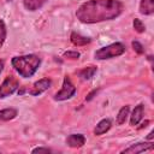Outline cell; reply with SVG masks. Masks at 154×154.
<instances>
[{"mask_svg": "<svg viewBox=\"0 0 154 154\" xmlns=\"http://www.w3.org/2000/svg\"><path fill=\"white\" fill-rule=\"evenodd\" d=\"M123 11L119 0H89L83 2L76 11L79 22L93 24L117 18Z\"/></svg>", "mask_w": 154, "mask_h": 154, "instance_id": "6da1fadb", "label": "cell"}, {"mask_svg": "<svg viewBox=\"0 0 154 154\" xmlns=\"http://www.w3.org/2000/svg\"><path fill=\"white\" fill-rule=\"evenodd\" d=\"M13 69L24 78H30L38 69L41 59L35 54H26L20 57H14L11 60Z\"/></svg>", "mask_w": 154, "mask_h": 154, "instance_id": "7a4b0ae2", "label": "cell"}, {"mask_svg": "<svg viewBox=\"0 0 154 154\" xmlns=\"http://www.w3.org/2000/svg\"><path fill=\"white\" fill-rule=\"evenodd\" d=\"M124 52H125V46L120 42H116L97 49L94 55H95V59L97 60H105V59H111V58L122 55Z\"/></svg>", "mask_w": 154, "mask_h": 154, "instance_id": "3957f363", "label": "cell"}, {"mask_svg": "<svg viewBox=\"0 0 154 154\" xmlns=\"http://www.w3.org/2000/svg\"><path fill=\"white\" fill-rule=\"evenodd\" d=\"M76 93V87L72 84L71 79L65 76L64 77V82H63V87L61 89L54 95V100L57 101H64V100H67V99H71Z\"/></svg>", "mask_w": 154, "mask_h": 154, "instance_id": "277c9868", "label": "cell"}, {"mask_svg": "<svg viewBox=\"0 0 154 154\" xmlns=\"http://www.w3.org/2000/svg\"><path fill=\"white\" fill-rule=\"evenodd\" d=\"M19 87V82L14 76H7L0 84V99H5L13 94Z\"/></svg>", "mask_w": 154, "mask_h": 154, "instance_id": "5b68a950", "label": "cell"}, {"mask_svg": "<svg viewBox=\"0 0 154 154\" xmlns=\"http://www.w3.org/2000/svg\"><path fill=\"white\" fill-rule=\"evenodd\" d=\"M154 148V143L152 141L149 142H138V143H135L132 146H130L129 148H125L124 150H122V153H130V154H138V153H142V152H146V150H152Z\"/></svg>", "mask_w": 154, "mask_h": 154, "instance_id": "8992f818", "label": "cell"}, {"mask_svg": "<svg viewBox=\"0 0 154 154\" xmlns=\"http://www.w3.org/2000/svg\"><path fill=\"white\" fill-rule=\"evenodd\" d=\"M51 84H52V81H51L49 78H41V79H38L37 82L34 83L32 88H31L30 90H28V93H29L30 95L37 96V95L42 94L43 91H46V90L51 87Z\"/></svg>", "mask_w": 154, "mask_h": 154, "instance_id": "52a82bcc", "label": "cell"}, {"mask_svg": "<svg viewBox=\"0 0 154 154\" xmlns=\"http://www.w3.org/2000/svg\"><path fill=\"white\" fill-rule=\"evenodd\" d=\"M66 143L71 148H81L85 143V137L82 134H72V135L67 136Z\"/></svg>", "mask_w": 154, "mask_h": 154, "instance_id": "ba28073f", "label": "cell"}, {"mask_svg": "<svg viewBox=\"0 0 154 154\" xmlns=\"http://www.w3.org/2000/svg\"><path fill=\"white\" fill-rule=\"evenodd\" d=\"M143 111H144V106L142 103H140V105H137L135 107V109L132 111V114L130 116V125L135 126V125H137L142 120Z\"/></svg>", "mask_w": 154, "mask_h": 154, "instance_id": "9c48e42d", "label": "cell"}, {"mask_svg": "<svg viewBox=\"0 0 154 154\" xmlns=\"http://www.w3.org/2000/svg\"><path fill=\"white\" fill-rule=\"evenodd\" d=\"M111 126H112L111 119H108V118H107V119H102V120H100V122L96 124V126H95V129H94V134H95L96 136H100V135L107 132V131L111 129Z\"/></svg>", "mask_w": 154, "mask_h": 154, "instance_id": "30bf717a", "label": "cell"}, {"mask_svg": "<svg viewBox=\"0 0 154 154\" xmlns=\"http://www.w3.org/2000/svg\"><path fill=\"white\" fill-rule=\"evenodd\" d=\"M154 12V0H141L140 2V13L149 16Z\"/></svg>", "mask_w": 154, "mask_h": 154, "instance_id": "8fae6325", "label": "cell"}, {"mask_svg": "<svg viewBox=\"0 0 154 154\" xmlns=\"http://www.w3.org/2000/svg\"><path fill=\"white\" fill-rule=\"evenodd\" d=\"M70 40L75 46H85V45L90 43V41H91L89 37L82 36V35H79L77 32H72L71 36H70Z\"/></svg>", "mask_w": 154, "mask_h": 154, "instance_id": "7c38bea8", "label": "cell"}, {"mask_svg": "<svg viewBox=\"0 0 154 154\" xmlns=\"http://www.w3.org/2000/svg\"><path fill=\"white\" fill-rule=\"evenodd\" d=\"M47 0H23V5L29 11H36L43 6Z\"/></svg>", "mask_w": 154, "mask_h": 154, "instance_id": "4fadbf2b", "label": "cell"}, {"mask_svg": "<svg viewBox=\"0 0 154 154\" xmlns=\"http://www.w3.org/2000/svg\"><path fill=\"white\" fill-rule=\"evenodd\" d=\"M97 69L96 66H89V67H84L83 70H81L78 72V76L82 78V79H90L95 73H96Z\"/></svg>", "mask_w": 154, "mask_h": 154, "instance_id": "5bb4252c", "label": "cell"}, {"mask_svg": "<svg viewBox=\"0 0 154 154\" xmlns=\"http://www.w3.org/2000/svg\"><path fill=\"white\" fill-rule=\"evenodd\" d=\"M17 116V109L14 108H5V109H1L0 111V120H11L13 118H16Z\"/></svg>", "mask_w": 154, "mask_h": 154, "instance_id": "9a60e30c", "label": "cell"}, {"mask_svg": "<svg viewBox=\"0 0 154 154\" xmlns=\"http://www.w3.org/2000/svg\"><path fill=\"white\" fill-rule=\"evenodd\" d=\"M129 111H130V107L129 106H124V107L120 108V111L117 114V123L119 125H122V124L125 123V120H126V118L129 116Z\"/></svg>", "mask_w": 154, "mask_h": 154, "instance_id": "2e32d148", "label": "cell"}, {"mask_svg": "<svg viewBox=\"0 0 154 154\" xmlns=\"http://www.w3.org/2000/svg\"><path fill=\"white\" fill-rule=\"evenodd\" d=\"M132 25H134V29H135L137 32H144V30H146L144 24H143V23H142V20H141V19H138V18H135V19H134Z\"/></svg>", "mask_w": 154, "mask_h": 154, "instance_id": "e0dca14e", "label": "cell"}, {"mask_svg": "<svg viewBox=\"0 0 154 154\" xmlns=\"http://www.w3.org/2000/svg\"><path fill=\"white\" fill-rule=\"evenodd\" d=\"M5 38H6V25H5L4 20L0 19V48L4 45Z\"/></svg>", "mask_w": 154, "mask_h": 154, "instance_id": "ac0fdd59", "label": "cell"}, {"mask_svg": "<svg viewBox=\"0 0 154 154\" xmlns=\"http://www.w3.org/2000/svg\"><path fill=\"white\" fill-rule=\"evenodd\" d=\"M132 48L135 49V52L136 53H138V54H142V53H144V48H143V46L138 42V41H132Z\"/></svg>", "mask_w": 154, "mask_h": 154, "instance_id": "d6986e66", "label": "cell"}, {"mask_svg": "<svg viewBox=\"0 0 154 154\" xmlns=\"http://www.w3.org/2000/svg\"><path fill=\"white\" fill-rule=\"evenodd\" d=\"M64 57L69 58V59H78L79 58V53L76 52V51H67V52L64 53Z\"/></svg>", "mask_w": 154, "mask_h": 154, "instance_id": "ffe728a7", "label": "cell"}, {"mask_svg": "<svg viewBox=\"0 0 154 154\" xmlns=\"http://www.w3.org/2000/svg\"><path fill=\"white\" fill-rule=\"evenodd\" d=\"M52 150L49 148H45V147H37L35 149H32V153H51Z\"/></svg>", "mask_w": 154, "mask_h": 154, "instance_id": "44dd1931", "label": "cell"}, {"mask_svg": "<svg viewBox=\"0 0 154 154\" xmlns=\"http://www.w3.org/2000/svg\"><path fill=\"white\" fill-rule=\"evenodd\" d=\"M153 136H154V131L152 130L149 134H148V136H147V140H149V141H152L153 140Z\"/></svg>", "mask_w": 154, "mask_h": 154, "instance_id": "7402d4cb", "label": "cell"}, {"mask_svg": "<svg viewBox=\"0 0 154 154\" xmlns=\"http://www.w3.org/2000/svg\"><path fill=\"white\" fill-rule=\"evenodd\" d=\"M2 69H4V60H1V59H0V73H1Z\"/></svg>", "mask_w": 154, "mask_h": 154, "instance_id": "603a6c76", "label": "cell"}]
</instances>
